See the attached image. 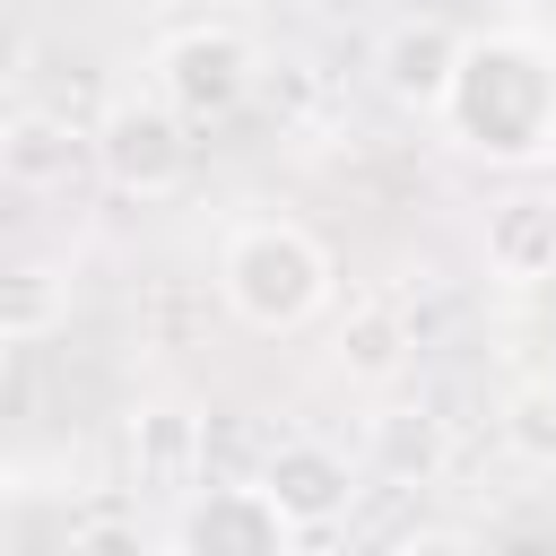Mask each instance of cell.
<instances>
[{
    "instance_id": "1",
    "label": "cell",
    "mask_w": 556,
    "mask_h": 556,
    "mask_svg": "<svg viewBox=\"0 0 556 556\" xmlns=\"http://www.w3.org/2000/svg\"><path fill=\"white\" fill-rule=\"evenodd\" d=\"M443 139L478 165H539L556 156V52L530 35V26H495V35H469L460 70H452V96H443Z\"/></svg>"
},
{
    "instance_id": "2",
    "label": "cell",
    "mask_w": 556,
    "mask_h": 556,
    "mask_svg": "<svg viewBox=\"0 0 556 556\" xmlns=\"http://www.w3.org/2000/svg\"><path fill=\"white\" fill-rule=\"evenodd\" d=\"M330 287H339L330 278V252L295 217H243L217 243V295H226V313L243 330H269V339L278 330H304L330 304Z\"/></svg>"
},
{
    "instance_id": "3",
    "label": "cell",
    "mask_w": 556,
    "mask_h": 556,
    "mask_svg": "<svg viewBox=\"0 0 556 556\" xmlns=\"http://www.w3.org/2000/svg\"><path fill=\"white\" fill-rule=\"evenodd\" d=\"M200 122L182 113V104H165L156 87L148 96H122V104H104V122L87 130L96 139V174L113 182V191H130V200H174L182 182H191V165H200V139H191Z\"/></svg>"
},
{
    "instance_id": "4",
    "label": "cell",
    "mask_w": 556,
    "mask_h": 556,
    "mask_svg": "<svg viewBox=\"0 0 556 556\" xmlns=\"http://www.w3.org/2000/svg\"><path fill=\"white\" fill-rule=\"evenodd\" d=\"M148 70H156V96L182 104L191 122H226L261 87V52H252L243 26H174Z\"/></svg>"
},
{
    "instance_id": "5",
    "label": "cell",
    "mask_w": 556,
    "mask_h": 556,
    "mask_svg": "<svg viewBox=\"0 0 556 556\" xmlns=\"http://www.w3.org/2000/svg\"><path fill=\"white\" fill-rule=\"evenodd\" d=\"M165 547H174V556H287V547H295V513H287L261 478L191 486L182 513L165 521Z\"/></svg>"
},
{
    "instance_id": "6",
    "label": "cell",
    "mask_w": 556,
    "mask_h": 556,
    "mask_svg": "<svg viewBox=\"0 0 556 556\" xmlns=\"http://www.w3.org/2000/svg\"><path fill=\"white\" fill-rule=\"evenodd\" d=\"M460 52H469V35L452 26V17H434V9H417V17H391L382 26V43H374V87L400 104V113H443V96H452V70H460Z\"/></svg>"
},
{
    "instance_id": "7",
    "label": "cell",
    "mask_w": 556,
    "mask_h": 556,
    "mask_svg": "<svg viewBox=\"0 0 556 556\" xmlns=\"http://www.w3.org/2000/svg\"><path fill=\"white\" fill-rule=\"evenodd\" d=\"M478 261L495 287H547L556 278V191H504L478 217Z\"/></svg>"
},
{
    "instance_id": "8",
    "label": "cell",
    "mask_w": 556,
    "mask_h": 556,
    "mask_svg": "<svg viewBox=\"0 0 556 556\" xmlns=\"http://www.w3.org/2000/svg\"><path fill=\"white\" fill-rule=\"evenodd\" d=\"M365 469L382 486H434L452 469V426L426 400H382L365 417Z\"/></svg>"
},
{
    "instance_id": "9",
    "label": "cell",
    "mask_w": 556,
    "mask_h": 556,
    "mask_svg": "<svg viewBox=\"0 0 556 556\" xmlns=\"http://www.w3.org/2000/svg\"><path fill=\"white\" fill-rule=\"evenodd\" d=\"M261 486L295 513V530H321V521H339V513H348L356 469H348V452H330V443L295 434V443H278V452L261 460Z\"/></svg>"
},
{
    "instance_id": "10",
    "label": "cell",
    "mask_w": 556,
    "mask_h": 556,
    "mask_svg": "<svg viewBox=\"0 0 556 556\" xmlns=\"http://www.w3.org/2000/svg\"><path fill=\"white\" fill-rule=\"evenodd\" d=\"M96 156V139H78L61 113H9V130H0V174L17 182V191H61L78 165Z\"/></svg>"
},
{
    "instance_id": "11",
    "label": "cell",
    "mask_w": 556,
    "mask_h": 556,
    "mask_svg": "<svg viewBox=\"0 0 556 556\" xmlns=\"http://www.w3.org/2000/svg\"><path fill=\"white\" fill-rule=\"evenodd\" d=\"M408 348H417V330H408L400 304H348V321H339V374L356 391H391L408 374Z\"/></svg>"
},
{
    "instance_id": "12",
    "label": "cell",
    "mask_w": 556,
    "mask_h": 556,
    "mask_svg": "<svg viewBox=\"0 0 556 556\" xmlns=\"http://www.w3.org/2000/svg\"><path fill=\"white\" fill-rule=\"evenodd\" d=\"M130 460H139L148 486H182L191 460H200V417H191L182 400H148V408L130 417Z\"/></svg>"
},
{
    "instance_id": "13",
    "label": "cell",
    "mask_w": 556,
    "mask_h": 556,
    "mask_svg": "<svg viewBox=\"0 0 556 556\" xmlns=\"http://www.w3.org/2000/svg\"><path fill=\"white\" fill-rule=\"evenodd\" d=\"M61 321H70V278H61V269L26 261V269H9V278H0V339H9V348L52 339Z\"/></svg>"
},
{
    "instance_id": "14",
    "label": "cell",
    "mask_w": 556,
    "mask_h": 556,
    "mask_svg": "<svg viewBox=\"0 0 556 556\" xmlns=\"http://www.w3.org/2000/svg\"><path fill=\"white\" fill-rule=\"evenodd\" d=\"M504 443L530 469H556V374H521L504 391Z\"/></svg>"
},
{
    "instance_id": "15",
    "label": "cell",
    "mask_w": 556,
    "mask_h": 556,
    "mask_svg": "<svg viewBox=\"0 0 556 556\" xmlns=\"http://www.w3.org/2000/svg\"><path fill=\"white\" fill-rule=\"evenodd\" d=\"M61 547L70 556H148V547H165V530H148L139 513H78L61 530Z\"/></svg>"
},
{
    "instance_id": "16",
    "label": "cell",
    "mask_w": 556,
    "mask_h": 556,
    "mask_svg": "<svg viewBox=\"0 0 556 556\" xmlns=\"http://www.w3.org/2000/svg\"><path fill=\"white\" fill-rule=\"evenodd\" d=\"M391 547H400V556H452V547H478V539L452 530V521H417V530H400Z\"/></svg>"
},
{
    "instance_id": "17",
    "label": "cell",
    "mask_w": 556,
    "mask_h": 556,
    "mask_svg": "<svg viewBox=\"0 0 556 556\" xmlns=\"http://www.w3.org/2000/svg\"><path fill=\"white\" fill-rule=\"evenodd\" d=\"M139 9H174V0H139Z\"/></svg>"
}]
</instances>
